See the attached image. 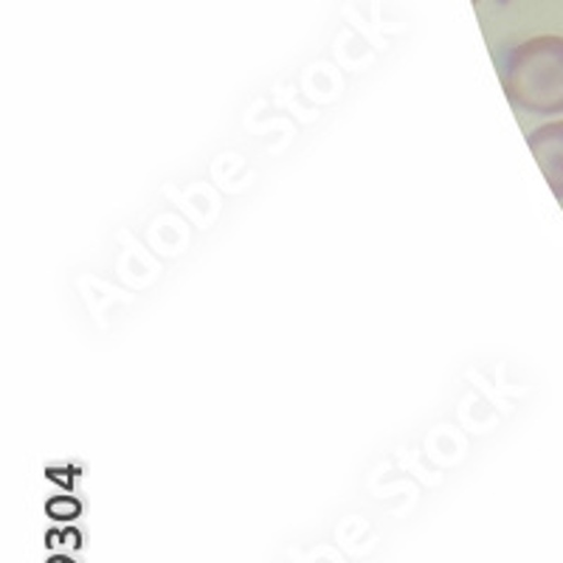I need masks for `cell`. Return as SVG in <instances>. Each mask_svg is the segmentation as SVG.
Returning <instances> with one entry per match:
<instances>
[{"label": "cell", "mask_w": 563, "mask_h": 563, "mask_svg": "<svg viewBox=\"0 0 563 563\" xmlns=\"http://www.w3.org/2000/svg\"><path fill=\"white\" fill-rule=\"evenodd\" d=\"M52 512L54 516H74V512H77V505H74V501H54Z\"/></svg>", "instance_id": "cell-3"}, {"label": "cell", "mask_w": 563, "mask_h": 563, "mask_svg": "<svg viewBox=\"0 0 563 563\" xmlns=\"http://www.w3.org/2000/svg\"><path fill=\"white\" fill-rule=\"evenodd\" d=\"M48 563H68V561H63V558H52V561Z\"/></svg>", "instance_id": "cell-4"}, {"label": "cell", "mask_w": 563, "mask_h": 563, "mask_svg": "<svg viewBox=\"0 0 563 563\" xmlns=\"http://www.w3.org/2000/svg\"><path fill=\"white\" fill-rule=\"evenodd\" d=\"M527 144H530V153L536 155L538 167L544 173L555 198L563 200V122L541 124L538 130H532Z\"/></svg>", "instance_id": "cell-2"}, {"label": "cell", "mask_w": 563, "mask_h": 563, "mask_svg": "<svg viewBox=\"0 0 563 563\" xmlns=\"http://www.w3.org/2000/svg\"><path fill=\"white\" fill-rule=\"evenodd\" d=\"M501 85L510 102L530 113H563V37H532L507 52Z\"/></svg>", "instance_id": "cell-1"}]
</instances>
